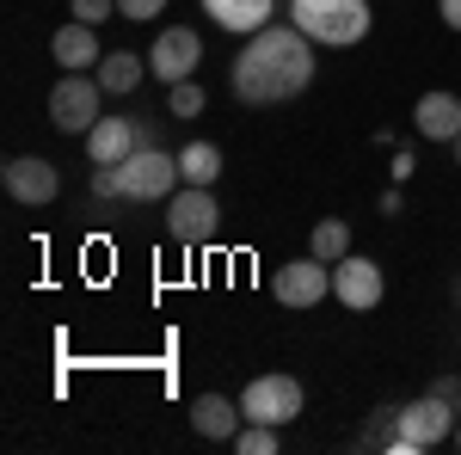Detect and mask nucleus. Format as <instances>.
<instances>
[{
  "label": "nucleus",
  "instance_id": "f257e3e1",
  "mask_svg": "<svg viewBox=\"0 0 461 455\" xmlns=\"http://www.w3.org/2000/svg\"><path fill=\"white\" fill-rule=\"evenodd\" d=\"M308 80H314V37L302 25H277V19L265 32H252L228 68V86L240 105H284L295 93H308Z\"/></svg>",
  "mask_w": 461,
  "mask_h": 455
},
{
  "label": "nucleus",
  "instance_id": "f03ea898",
  "mask_svg": "<svg viewBox=\"0 0 461 455\" xmlns=\"http://www.w3.org/2000/svg\"><path fill=\"white\" fill-rule=\"evenodd\" d=\"M289 25H302L326 50H351L369 37V0H289Z\"/></svg>",
  "mask_w": 461,
  "mask_h": 455
},
{
  "label": "nucleus",
  "instance_id": "7ed1b4c3",
  "mask_svg": "<svg viewBox=\"0 0 461 455\" xmlns=\"http://www.w3.org/2000/svg\"><path fill=\"white\" fill-rule=\"evenodd\" d=\"M167 234L185 252H197V246H210L221 234V204L210 197V185H185V191L167 197Z\"/></svg>",
  "mask_w": 461,
  "mask_h": 455
},
{
  "label": "nucleus",
  "instance_id": "20e7f679",
  "mask_svg": "<svg viewBox=\"0 0 461 455\" xmlns=\"http://www.w3.org/2000/svg\"><path fill=\"white\" fill-rule=\"evenodd\" d=\"M99 99H105L99 74H62V80L50 86V123H56L62 136H86V130L99 123Z\"/></svg>",
  "mask_w": 461,
  "mask_h": 455
},
{
  "label": "nucleus",
  "instance_id": "39448f33",
  "mask_svg": "<svg viewBox=\"0 0 461 455\" xmlns=\"http://www.w3.org/2000/svg\"><path fill=\"white\" fill-rule=\"evenodd\" d=\"M443 437H456V406L443 394H425V400L400 406V443H393V455H425Z\"/></svg>",
  "mask_w": 461,
  "mask_h": 455
},
{
  "label": "nucleus",
  "instance_id": "423d86ee",
  "mask_svg": "<svg viewBox=\"0 0 461 455\" xmlns=\"http://www.w3.org/2000/svg\"><path fill=\"white\" fill-rule=\"evenodd\" d=\"M178 154H167V148H136L130 160H123V197H136V204H160V197H173L178 191Z\"/></svg>",
  "mask_w": 461,
  "mask_h": 455
},
{
  "label": "nucleus",
  "instance_id": "0eeeda50",
  "mask_svg": "<svg viewBox=\"0 0 461 455\" xmlns=\"http://www.w3.org/2000/svg\"><path fill=\"white\" fill-rule=\"evenodd\" d=\"M240 413L252 424H277L284 431L289 419H302V382L295 376H252L247 394H240Z\"/></svg>",
  "mask_w": 461,
  "mask_h": 455
},
{
  "label": "nucleus",
  "instance_id": "6e6552de",
  "mask_svg": "<svg viewBox=\"0 0 461 455\" xmlns=\"http://www.w3.org/2000/svg\"><path fill=\"white\" fill-rule=\"evenodd\" d=\"M0 178H6V197H13V204H32V210L56 204V191H62L56 160H43V154H13V160L0 167Z\"/></svg>",
  "mask_w": 461,
  "mask_h": 455
},
{
  "label": "nucleus",
  "instance_id": "1a4fd4ad",
  "mask_svg": "<svg viewBox=\"0 0 461 455\" xmlns=\"http://www.w3.org/2000/svg\"><path fill=\"white\" fill-rule=\"evenodd\" d=\"M197 62H203V37L191 32V25H167V32L154 37V50H148V74H160L167 86L191 80Z\"/></svg>",
  "mask_w": 461,
  "mask_h": 455
},
{
  "label": "nucleus",
  "instance_id": "9d476101",
  "mask_svg": "<svg viewBox=\"0 0 461 455\" xmlns=\"http://www.w3.org/2000/svg\"><path fill=\"white\" fill-rule=\"evenodd\" d=\"M271 289H277L284 308H320V302L332 296V265L314 259V252H308V259H289L284 271L271 278Z\"/></svg>",
  "mask_w": 461,
  "mask_h": 455
},
{
  "label": "nucleus",
  "instance_id": "9b49d317",
  "mask_svg": "<svg viewBox=\"0 0 461 455\" xmlns=\"http://www.w3.org/2000/svg\"><path fill=\"white\" fill-rule=\"evenodd\" d=\"M382 265L375 259H357V252H345L339 265H332V296L351 308V314H369V308H382Z\"/></svg>",
  "mask_w": 461,
  "mask_h": 455
},
{
  "label": "nucleus",
  "instance_id": "f8f14e48",
  "mask_svg": "<svg viewBox=\"0 0 461 455\" xmlns=\"http://www.w3.org/2000/svg\"><path fill=\"white\" fill-rule=\"evenodd\" d=\"M136 148H148V130H136L130 117H99L86 130V160L93 167H123Z\"/></svg>",
  "mask_w": 461,
  "mask_h": 455
},
{
  "label": "nucleus",
  "instance_id": "ddd939ff",
  "mask_svg": "<svg viewBox=\"0 0 461 455\" xmlns=\"http://www.w3.org/2000/svg\"><path fill=\"white\" fill-rule=\"evenodd\" d=\"M50 56H56V68L68 74H86L105 62V50H99V25H86V19H68L62 32L50 37Z\"/></svg>",
  "mask_w": 461,
  "mask_h": 455
},
{
  "label": "nucleus",
  "instance_id": "4468645a",
  "mask_svg": "<svg viewBox=\"0 0 461 455\" xmlns=\"http://www.w3.org/2000/svg\"><path fill=\"white\" fill-rule=\"evenodd\" d=\"M240 424H247V413H240L228 394H197V400H191V431L210 437V443H234Z\"/></svg>",
  "mask_w": 461,
  "mask_h": 455
},
{
  "label": "nucleus",
  "instance_id": "2eb2a0df",
  "mask_svg": "<svg viewBox=\"0 0 461 455\" xmlns=\"http://www.w3.org/2000/svg\"><path fill=\"white\" fill-rule=\"evenodd\" d=\"M412 130L425 141H456L461 136V99L456 93H425L412 105Z\"/></svg>",
  "mask_w": 461,
  "mask_h": 455
},
{
  "label": "nucleus",
  "instance_id": "dca6fc26",
  "mask_svg": "<svg viewBox=\"0 0 461 455\" xmlns=\"http://www.w3.org/2000/svg\"><path fill=\"white\" fill-rule=\"evenodd\" d=\"M203 13H210L221 32H240V37H252V32H265L271 25V13H277V0H203Z\"/></svg>",
  "mask_w": 461,
  "mask_h": 455
},
{
  "label": "nucleus",
  "instance_id": "f3484780",
  "mask_svg": "<svg viewBox=\"0 0 461 455\" xmlns=\"http://www.w3.org/2000/svg\"><path fill=\"white\" fill-rule=\"evenodd\" d=\"M178 173H185V185H215L221 178V148L215 141H185L178 148Z\"/></svg>",
  "mask_w": 461,
  "mask_h": 455
},
{
  "label": "nucleus",
  "instance_id": "a211bd4d",
  "mask_svg": "<svg viewBox=\"0 0 461 455\" xmlns=\"http://www.w3.org/2000/svg\"><path fill=\"white\" fill-rule=\"evenodd\" d=\"M148 74V62H136V50H111L99 62V86L105 93H136V80Z\"/></svg>",
  "mask_w": 461,
  "mask_h": 455
},
{
  "label": "nucleus",
  "instance_id": "6ab92c4d",
  "mask_svg": "<svg viewBox=\"0 0 461 455\" xmlns=\"http://www.w3.org/2000/svg\"><path fill=\"white\" fill-rule=\"evenodd\" d=\"M308 252H314V259H326V265H339V259L351 252V228H345L339 215L314 222V234H308Z\"/></svg>",
  "mask_w": 461,
  "mask_h": 455
},
{
  "label": "nucleus",
  "instance_id": "aec40b11",
  "mask_svg": "<svg viewBox=\"0 0 461 455\" xmlns=\"http://www.w3.org/2000/svg\"><path fill=\"white\" fill-rule=\"evenodd\" d=\"M400 443V406H375V419L357 431V450H388Z\"/></svg>",
  "mask_w": 461,
  "mask_h": 455
},
{
  "label": "nucleus",
  "instance_id": "412c9836",
  "mask_svg": "<svg viewBox=\"0 0 461 455\" xmlns=\"http://www.w3.org/2000/svg\"><path fill=\"white\" fill-rule=\"evenodd\" d=\"M234 450L240 455H271L277 450V424H240V431H234Z\"/></svg>",
  "mask_w": 461,
  "mask_h": 455
},
{
  "label": "nucleus",
  "instance_id": "4be33fe9",
  "mask_svg": "<svg viewBox=\"0 0 461 455\" xmlns=\"http://www.w3.org/2000/svg\"><path fill=\"white\" fill-rule=\"evenodd\" d=\"M167 111H173V117H197V111H203V86H197V80L167 86Z\"/></svg>",
  "mask_w": 461,
  "mask_h": 455
},
{
  "label": "nucleus",
  "instance_id": "5701e85b",
  "mask_svg": "<svg viewBox=\"0 0 461 455\" xmlns=\"http://www.w3.org/2000/svg\"><path fill=\"white\" fill-rule=\"evenodd\" d=\"M93 197H123V167H93Z\"/></svg>",
  "mask_w": 461,
  "mask_h": 455
},
{
  "label": "nucleus",
  "instance_id": "b1692460",
  "mask_svg": "<svg viewBox=\"0 0 461 455\" xmlns=\"http://www.w3.org/2000/svg\"><path fill=\"white\" fill-rule=\"evenodd\" d=\"M74 19H86V25H105V19H117V0H68Z\"/></svg>",
  "mask_w": 461,
  "mask_h": 455
},
{
  "label": "nucleus",
  "instance_id": "393cba45",
  "mask_svg": "<svg viewBox=\"0 0 461 455\" xmlns=\"http://www.w3.org/2000/svg\"><path fill=\"white\" fill-rule=\"evenodd\" d=\"M160 13H167V0H117V19H136V25L160 19Z\"/></svg>",
  "mask_w": 461,
  "mask_h": 455
},
{
  "label": "nucleus",
  "instance_id": "a878e982",
  "mask_svg": "<svg viewBox=\"0 0 461 455\" xmlns=\"http://www.w3.org/2000/svg\"><path fill=\"white\" fill-rule=\"evenodd\" d=\"M430 394H443V400H449V406L461 413V376H443V382H430Z\"/></svg>",
  "mask_w": 461,
  "mask_h": 455
},
{
  "label": "nucleus",
  "instance_id": "bb28decb",
  "mask_svg": "<svg viewBox=\"0 0 461 455\" xmlns=\"http://www.w3.org/2000/svg\"><path fill=\"white\" fill-rule=\"evenodd\" d=\"M437 13H443V25H449V32H461V0H437Z\"/></svg>",
  "mask_w": 461,
  "mask_h": 455
},
{
  "label": "nucleus",
  "instance_id": "cd10ccee",
  "mask_svg": "<svg viewBox=\"0 0 461 455\" xmlns=\"http://www.w3.org/2000/svg\"><path fill=\"white\" fill-rule=\"evenodd\" d=\"M388 173H393V185H406V178H412V154H393Z\"/></svg>",
  "mask_w": 461,
  "mask_h": 455
},
{
  "label": "nucleus",
  "instance_id": "c85d7f7f",
  "mask_svg": "<svg viewBox=\"0 0 461 455\" xmlns=\"http://www.w3.org/2000/svg\"><path fill=\"white\" fill-rule=\"evenodd\" d=\"M406 210V197H400V185H393V191H382V215H400Z\"/></svg>",
  "mask_w": 461,
  "mask_h": 455
},
{
  "label": "nucleus",
  "instance_id": "c756f323",
  "mask_svg": "<svg viewBox=\"0 0 461 455\" xmlns=\"http://www.w3.org/2000/svg\"><path fill=\"white\" fill-rule=\"evenodd\" d=\"M456 167H461V136H456Z\"/></svg>",
  "mask_w": 461,
  "mask_h": 455
},
{
  "label": "nucleus",
  "instance_id": "7c9ffc66",
  "mask_svg": "<svg viewBox=\"0 0 461 455\" xmlns=\"http://www.w3.org/2000/svg\"><path fill=\"white\" fill-rule=\"evenodd\" d=\"M456 443H461V424H456Z\"/></svg>",
  "mask_w": 461,
  "mask_h": 455
},
{
  "label": "nucleus",
  "instance_id": "2f4dec72",
  "mask_svg": "<svg viewBox=\"0 0 461 455\" xmlns=\"http://www.w3.org/2000/svg\"><path fill=\"white\" fill-rule=\"evenodd\" d=\"M456 296H461V283H456Z\"/></svg>",
  "mask_w": 461,
  "mask_h": 455
}]
</instances>
